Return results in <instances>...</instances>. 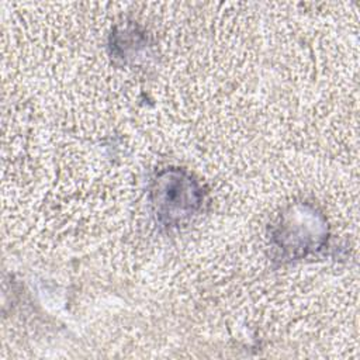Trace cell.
Returning <instances> with one entry per match:
<instances>
[{
	"mask_svg": "<svg viewBox=\"0 0 360 360\" xmlns=\"http://www.w3.org/2000/svg\"><path fill=\"white\" fill-rule=\"evenodd\" d=\"M149 198L158 221L166 226H177L200 211L204 193L187 170L167 167L152 180Z\"/></svg>",
	"mask_w": 360,
	"mask_h": 360,
	"instance_id": "6da1fadb",
	"label": "cell"
},
{
	"mask_svg": "<svg viewBox=\"0 0 360 360\" xmlns=\"http://www.w3.org/2000/svg\"><path fill=\"white\" fill-rule=\"evenodd\" d=\"M326 222L311 205H291L276 225V248L285 259H298L314 253L326 240Z\"/></svg>",
	"mask_w": 360,
	"mask_h": 360,
	"instance_id": "7a4b0ae2",
	"label": "cell"
}]
</instances>
